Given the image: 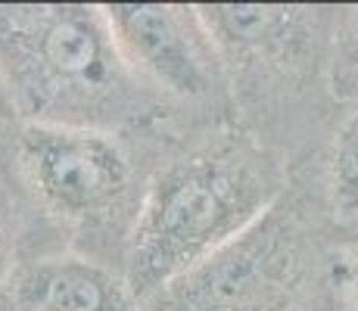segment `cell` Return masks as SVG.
<instances>
[{"mask_svg":"<svg viewBox=\"0 0 358 311\" xmlns=\"http://www.w3.org/2000/svg\"><path fill=\"white\" fill-rule=\"evenodd\" d=\"M169 150L87 128L22 124L16 147V259L78 252L125 274L143 190Z\"/></svg>","mask_w":358,"mask_h":311,"instance_id":"cell-4","label":"cell"},{"mask_svg":"<svg viewBox=\"0 0 358 311\" xmlns=\"http://www.w3.org/2000/svg\"><path fill=\"white\" fill-rule=\"evenodd\" d=\"M0 78L22 124L106 131L159 150L196 134L131 72L103 3H0Z\"/></svg>","mask_w":358,"mask_h":311,"instance_id":"cell-1","label":"cell"},{"mask_svg":"<svg viewBox=\"0 0 358 311\" xmlns=\"http://www.w3.org/2000/svg\"><path fill=\"white\" fill-rule=\"evenodd\" d=\"M308 311H349L346 305V293H343V283H340V274H336V255H334V268H330L324 287H321V293L315 296L312 308Z\"/></svg>","mask_w":358,"mask_h":311,"instance_id":"cell-12","label":"cell"},{"mask_svg":"<svg viewBox=\"0 0 358 311\" xmlns=\"http://www.w3.org/2000/svg\"><path fill=\"white\" fill-rule=\"evenodd\" d=\"M334 96L340 103V109L358 106V3L336 6Z\"/></svg>","mask_w":358,"mask_h":311,"instance_id":"cell-9","label":"cell"},{"mask_svg":"<svg viewBox=\"0 0 358 311\" xmlns=\"http://www.w3.org/2000/svg\"><path fill=\"white\" fill-rule=\"evenodd\" d=\"M0 311H147L125 274L78 252L19 255Z\"/></svg>","mask_w":358,"mask_h":311,"instance_id":"cell-7","label":"cell"},{"mask_svg":"<svg viewBox=\"0 0 358 311\" xmlns=\"http://www.w3.org/2000/svg\"><path fill=\"white\" fill-rule=\"evenodd\" d=\"M19 131H22V119H19L16 106H13L10 94L0 78V205L10 215V224L16 221V147H19ZM16 237V233H13Z\"/></svg>","mask_w":358,"mask_h":311,"instance_id":"cell-10","label":"cell"},{"mask_svg":"<svg viewBox=\"0 0 358 311\" xmlns=\"http://www.w3.org/2000/svg\"><path fill=\"white\" fill-rule=\"evenodd\" d=\"M293 168L240 124L196 131L156 162L128 240L125 280L141 302L246 233L287 193Z\"/></svg>","mask_w":358,"mask_h":311,"instance_id":"cell-2","label":"cell"},{"mask_svg":"<svg viewBox=\"0 0 358 311\" xmlns=\"http://www.w3.org/2000/svg\"><path fill=\"white\" fill-rule=\"evenodd\" d=\"M122 57L187 128L234 122L218 44L196 3H103Z\"/></svg>","mask_w":358,"mask_h":311,"instance_id":"cell-6","label":"cell"},{"mask_svg":"<svg viewBox=\"0 0 358 311\" xmlns=\"http://www.w3.org/2000/svg\"><path fill=\"white\" fill-rule=\"evenodd\" d=\"M218 44L234 124L271 147L290 168L315 162L336 119V6L196 3Z\"/></svg>","mask_w":358,"mask_h":311,"instance_id":"cell-3","label":"cell"},{"mask_svg":"<svg viewBox=\"0 0 358 311\" xmlns=\"http://www.w3.org/2000/svg\"><path fill=\"white\" fill-rule=\"evenodd\" d=\"M336 274H340L349 311H358V243L336 246Z\"/></svg>","mask_w":358,"mask_h":311,"instance_id":"cell-11","label":"cell"},{"mask_svg":"<svg viewBox=\"0 0 358 311\" xmlns=\"http://www.w3.org/2000/svg\"><path fill=\"white\" fill-rule=\"evenodd\" d=\"M308 165L336 246L358 243V106L343 109L324 150Z\"/></svg>","mask_w":358,"mask_h":311,"instance_id":"cell-8","label":"cell"},{"mask_svg":"<svg viewBox=\"0 0 358 311\" xmlns=\"http://www.w3.org/2000/svg\"><path fill=\"white\" fill-rule=\"evenodd\" d=\"M336 255L312 165L234 243L143 302L147 311H308Z\"/></svg>","mask_w":358,"mask_h":311,"instance_id":"cell-5","label":"cell"},{"mask_svg":"<svg viewBox=\"0 0 358 311\" xmlns=\"http://www.w3.org/2000/svg\"><path fill=\"white\" fill-rule=\"evenodd\" d=\"M16 261V237H13V224L6 209L0 205V293H3V283L10 277V268Z\"/></svg>","mask_w":358,"mask_h":311,"instance_id":"cell-13","label":"cell"}]
</instances>
